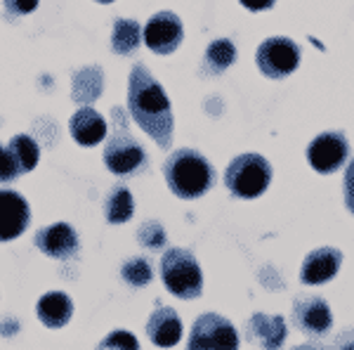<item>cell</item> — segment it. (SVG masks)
<instances>
[{"label": "cell", "instance_id": "cell-1", "mask_svg": "<svg viewBox=\"0 0 354 350\" xmlns=\"http://www.w3.org/2000/svg\"><path fill=\"white\" fill-rule=\"evenodd\" d=\"M128 109L142 130L168 149L173 140V109L163 85L151 76L145 64H137L130 71L128 81Z\"/></svg>", "mask_w": 354, "mask_h": 350}, {"label": "cell", "instance_id": "cell-2", "mask_svg": "<svg viewBox=\"0 0 354 350\" xmlns=\"http://www.w3.org/2000/svg\"><path fill=\"white\" fill-rule=\"evenodd\" d=\"M170 192L180 199H198L215 185V168L196 149H177L163 164Z\"/></svg>", "mask_w": 354, "mask_h": 350}, {"label": "cell", "instance_id": "cell-3", "mask_svg": "<svg viewBox=\"0 0 354 350\" xmlns=\"http://www.w3.org/2000/svg\"><path fill=\"white\" fill-rule=\"evenodd\" d=\"M111 116H113V133L109 140H106V147H104V164L113 175L128 177L137 173L140 168H145L147 154H145V147L130 135L128 116H125L123 109L113 107Z\"/></svg>", "mask_w": 354, "mask_h": 350}, {"label": "cell", "instance_id": "cell-4", "mask_svg": "<svg viewBox=\"0 0 354 350\" xmlns=\"http://www.w3.org/2000/svg\"><path fill=\"white\" fill-rule=\"evenodd\" d=\"M161 279L165 289L182 301L198 298L203 291V274L196 258L187 249H170L161 258Z\"/></svg>", "mask_w": 354, "mask_h": 350}, {"label": "cell", "instance_id": "cell-5", "mask_svg": "<svg viewBox=\"0 0 354 350\" xmlns=\"http://www.w3.org/2000/svg\"><path fill=\"white\" fill-rule=\"evenodd\" d=\"M272 182V166L260 154H241L227 166L225 185L239 199H258Z\"/></svg>", "mask_w": 354, "mask_h": 350}, {"label": "cell", "instance_id": "cell-6", "mask_svg": "<svg viewBox=\"0 0 354 350\" xmlns=\"http://www.w3.org/2000/svg\"><path fill=\"white\" fill-rule=\"evenodd\" d=\"M255 60L267 78H286L300 64V48L286 36H274L260 45Z\"/></svg>", "mask_w": 354, "mask_h": 350}, {"label": "cell", "instance_id": "cell-7", "mask_svg": "<svg viewBox=\"0 0 354 350\" xmlns=\"http://www.w3.org/2000/svg\"><path fill=\"white\" fill-rule=\"evenodd\" d=\"M145 38L147 48L156 55H170L175 53L177 48L185 41V26H182V19L175 12H156L147 21L145 26Z\"/></svg>", "mask_w": 354, "mask_h": 350}, {"label": "cell", "instance_id": "cell-8", "mask_svg": "<svg viewBox=\"0 0 354 350\" xmlns=\"http://www.w3.org/2000/svg\"><path fill=\"white\" fill-rule=\"evenodd\" d=\"M347 157H350V145L342 133H322L307 147V161L322 175L335 173L340 166H345Z\"/></svg>", "mask_w": 354, "mask_h": 350}, {"label": "cell", "instance_id": "cell-9", "mask_svg": "<svg viewBox=\"0 0 354 350\" xmlns=\"http://www.w3.org/2000/svg\"><path fill=\"white\" fill-rule=\"evenodd\" d=\"M189 348H239V334L230 320L208 313L194 322Z\"/></svg>", "mask_w": 354, "mask_h": 350}, {"label": "cell", "instance_id": "cell-10", "mask_svg": "<svg viewBox=\"0 0 354 350\" xmlns=\"http://www.w3.org/2000/svg\"><path fill=\"white\" fill-rule=\"evenodd\" d=\"M31 222L28 202L15 189H0V242L21 237Z\"/></svg>", "mask_w": 354, "mask_h": 350}, {"label": "cell", "instance_id": "cell-11", "mask_svg": "<svg viewBox=\"0 0 354 350\" xmlns=\"http://www.w3.org/2000/svg\"><path fill=\"white\" fill-rule=\"evenodd\" d=\"M33 244L43 251L45 256L57 258V261H68L78 254V234L68 222H55L50 227H43L36 232Z\"/></svg>", "mask_w": 354, "mask_h": 350}, {"label": "cell", "instance_id": "cell-12", "mask_svg": "<svg viewBox=\"0 0 354 350\" xmlns=\"http://www.w3.org/2000/svg\"><path fill=\"white\" fill-rule=\"evenodd\" d=\"M293 320L305 334H312V336L326 334L330 329V324H333V315H330L328 303L317 296L298 298L293 306Z\"/></svg>", "mask_w": 354, "mask_h": 350}, {"label": "cell", "instance_id": "cell-13", "mask_svg": "<svg viewBox=\"0 0 354 350\" xmlns=\"http://www.w3.org/2000/svg\"><path fill=\"white\" fill-rule=\"evenodd\" d=\"M342 254L333 246H324V249H314L312 254H307L305 263L300 270L302 284H324L328 279L335 277V272L340 270Z\"/></svg>", "mask_w": 354, "mask_h": 350}, {"label": "cell", "instance_id": "cell-14", "mask_svg": "<svg viewBox=\"0 0 354 350\" xmlns=\"http://www.w3.org/2000/svg\"><path fill=\"white\" fill-rule=\"evenodd\" d=\"M68 130L81 147H95L106 137V121L93 107H81L68 121Z\"/></svg>", "mask_w": 354, "mask_h": 350}, {"label": "cell", "instance_id": "cell-15", "mask_svg": "<svg viewBox=\"0 0 354 350\" xmlns=\"http://www.w3.org/2000/svg\"><path fill=\"white\" fill-rule=\"evenodd\" d=\"M147 336L153 346L170 348L177 346L182 338V320L173 308H158L151 313L147 322Z\"/></svg>", "mask_w": 354, "mask_h": 350}, {"label": "cell", "instance_id": "cell-16", "mask_svg": "<svg viewBox=\"0 0 354 350\" xmlns=\"http://www.w3.org/2000/svg\"><path fill=\"white\" fill-rule=\"evenodd\" d=\"M248 341L260 343L262 348H279L286 341V322L277 315H253L248 322Z\"/></svg>", "mask_w": 354, "mask_h": 350}, {"label": "cell", "instance_id": "cell-17", "mask_svg": "<svg viewBox=\"0 0 354 350\" xmlns=\"http://www.w3.org/2000/svg\"><path fill=\"white\" fill-rule=\"evenodd\" d=\"M38 320L50 329H62L73 315V301L64 291H50L38 301Z\"/></svg>", "mask_w": 354, "mask_h": 350}, {"label": "cell", "instance_id": "cell-18", "mask_svg": "<svg viewBox=\"0 0 354 350\" xmlns=\"http://www.w3.org/2000/svg\"><path fill=\"white\" fill-rule=\"evenodd\" d=\"M104 93V73L100 67H85L73 73L71 97L78 105H90Z\"/></svg>", "mask_w": 354, "mask_h": 350}, {"label": "cell", "instance_id": "cell-19", "mask_svg": "<svg viewBox=\"0 0 354 350\" xmlns=\"http://www.w3.org/2000/svg\"><path fill=\"white\" fill-rule=\"evenodd\" d=\"M135 213V202H133V194H130L128 187L116 185L109 192L104 202V216L111 225H121V222H128L130 218Z\"/></svg>", "mask_w": 354, "mask_h": 350}, {"label": "cell", "instance_id": "cell-20", "mask_svg": "<svg viewBox=\"0 0 354 350\" xmlns=\"http://www.w3.org/2000/svg\"><path fill=\"white\" fill-rule=\"evenodd\" d=\"M142 41V28L135 19H116L111 33V48L116 55H130Z\"/></svg>", "mask_w": 354, "mask_h": 350}, {"label": "cell", "instance_id": "cell-21", "mask_svg": "<svg viewBox=\"0 0 354 350\" xmlns=\"http://www.w3.org/2000/svg\"><path fill=\"white\" fill-rule=\"evenodd\" d=\"M10 152H12L17 166H19L21 173H28L38 166V159H41V149H38V142L33 140L31 135H15L10 140Z\"/></svg>", "mask_w": 354, "mask_h": 350}, {"label": "cell", "instance_id": "cell-22", "mask_svg": "<svg viewBox=\"0 0 354 350\" xmlns=\"http://www.w3.org/2000/svg\"><path fill=\"white\" fill-rule=\"evenodd\" d=\"M234 62H236V48H234V43L227 41V38L213 41L208 45V50H205V67H208L210 73L227 71Z\"/></svg>", "mask_w": 354, "mask_h": 350}, {"label": "cell", "instance_id": "cell-23", "mask_svg": "<svg viewBox=\"0 0 354 350\" xmlns=\"http://www.w3.org/2000/svg\"><path fill=\"white\" fill-rule=\"evenodd\" d=\"M121 277H123V282L125 284H130V286H147L151 282V265L145 261V258H130V261H125L123 263V268H121Z\"/></svg>", "mask_w": 354, "mask_h": 350}, {"label": "cell", "instance_id": "cell-24", "mask_svg": "<svg viewBox=\"0 0 354 350\" xmlns=\"http://www.w3.org/2000/svg\"><path fill=\"white\" fill-rule=\"evenodd\" d=\"M137 242L142 246H147V249H161L165 244V229L161 222L156 220H149L145 222L140 229H137Z\"/></svg>", "mask_w": 354, "mask_h": 350}, {"label": "cell", "instance_id": "cell-25", "mask_svg": "<svg viewBox=\"0 0 354 350\" xmlns=\"http://www.w3.org/2000/svg\"><path fill=\"white\" fill-rule=\"evenodd\" d=\"M19 166H17L12 152L8 147L0 145V182H12L17 175H19Z\"/></svg>", "mask_w": 354, "mask_h": 350}, {"label": "cell", "instance_id": "cell-26", "mask_svg": "<svg viewBox=\"0 0 354 350\" xmlns=\"http://www.w3.org/2000/svg\"><path fill=\"white\" fill-rule=\"evenodd\" d=\"M100 348H140V341L125 329H118V331H111L104 341L100 343Z\"/></svg>", "mask_w": 354, "mask_h": 350}, {"label": "cell", "instance_id": "cell-27", "mask_svg": "<svg viewBox=\"0 0 354 350\" xmlns=\"http://www.w3.org/2000/svg\"><path fill=\"white\" fill-rule=\"evenodd\" d=\"M3 5L8 15L21 17V15H31L38 8V0H3Z\"/></svg>", "mask_w": 354, "mask_h": 350}, {"label": "cell", "instance_id": "cell-28", "mask_svg": "<svg viewBox=\"0 0 354 350\" xmlns=\"http://www.w3.org/2000/svg\"><path fill=\"white\" fill-rule=\"evenodd\" d=\"M239 3H241L245 10H250V12H265V10L274 8L277 0H239Z\"/></svg>", "mask_w": 354, "mask_h": 350}, {"label": "cell", "instance_id": "cell-29", "mask_svg": "<svg viewBox=\"0 0 354 350\" xmlns=\"http://www.w3.org/2000/svg\"><path fill=\"white\" fill-rule=\"evenodd\" d=\"M345 197H347V206L354 211V164L350 166L347 177H345Z\"/></svg>", "mask_w": 354, "mask_h": 350}, {"label": "cell", "instance_id": "cell-30", "mask_svg": "<svg viewBox=\"0 0 354 350\" xmlns=\"http://www.w3.org/2000/svg\"><path fill=\"white\" fill-rule=\"evenodd\" d=\"M97 3H113V0H97Z\"/></svg>", "mask_w": 354, "mask_h": 350}]
</instances>
